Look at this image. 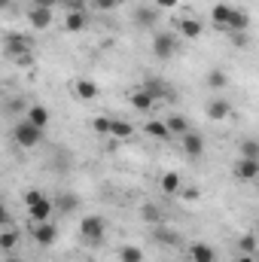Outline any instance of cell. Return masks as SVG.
I'll use <instances>...</instances> for the list:
<instances>
[{
    "label": "cell",
    "mask_w": 259,
    "mask_h": 262,
    "mask_svg": "<svg viewBox=\"0 0 259 262\" xmlns=\"http://www.w3.org/2000/svg\"><path fill=\"white\" fill-rule=\"evenodd\" d=\"M34 40L31 37H25V34H15V31H9L6 37H3V52L15 61V64H31L34 61Z\"/></svg>",
    "instance_id": "1"
},
{
    "label": "cell",
    "mask_w": 259,
    "mask_h": 262,
    "mask_svg": "<svg viewBox=\"0 0 259 262\" xmlns=\"http://www.w3.org/2000/svg\"><path fill=\"white\" fill-rule=\"evenodd\" d=\"M25 207H28V213H31L34 223H49V216L55 210V201L46 198L40 189H28L25 192Z\"/></svg>",
    "instance_id": "2"
},
{
    "label": "cell",
    "mask_w": 259,
    "mask_h": 262,
    "mask_svg": "<svg viewBox=\"0 0 259 262\" xmlns=\"http://www.w3.org/2000/svg\"><path fill=\"white\" fill-rule=\"evenodd\" d=\"M40 137H43V128H37L34 122H18L15 125V143L18 146H25V149H31V146H37L40 143Z\"/></svg>",
    "instance_id": "3"
},
{
    "label": "cell",
    "mask_w": 259,
    "mask_h": 262,
    "mask_svg": "<svg viewBox=\"0 0 259 262\" xmlns=\"http://www.w3.org/2000/svg\"><path fill=\"white\" fill-rule=\"evenodd\" d=\"M79 235H82L85 241L98 244V241L104 238V220H101V216H85V220L79 223Z\"/></svg>",
    "instance_id": "4"
},
{
    "label": "cell",
    "mask_w": 259,
    "mask_h": 262,
    "mask_svg": "<svg viewBox=\"0 0 259 262\" xmlns=\"http://www.w3.org/2000/svg\"><path fill=\"white\" fill-rule=\"evenodd\" d=\"M153 52H156V58H171V55H177V37H174V34H156Z\"/></svg>",
    "instance_id": "5"
},
{
    "label": "cell",
    "mask_w": 259,
    "mask_h": 262,
    "mask_svg": "<svg viewBox=\"0 0 259 262\" xmlns=\"http://www.w3.org/2000/svg\"><path fill=\"white\" fill-rule=\"evenodd\" d=\"M235 180H241V183L259 180V162L256 159H238V165H235Z\"/></svg>",
    "instance_id": "6"
},
{
    "label": "cell",
    "mask_w": 259,
    "mask_h": 262,
    "mask_svg": "<svg viewBox=\"0 0 259 262\" xmlns=\"http://www.w3.org/2000/svg\"><path fill=\"white\" fill-rule=\"evenodd\" d=\"M232 15H235V6H229V3H217V6L210 9V18H213V25H217L220 31H226V34H229Z\"/></svg>",
    "instance_id": "7"
},
{
    "label": "cell",
    "mask_w": 259,
    "mask_h": 262,
    "mask_svg": "<svg viewBox=\"0 0 259 262\" xmlns=\"http://www.w3.org/2000/svg\"><path fill=\"white\" fill-rule=\"evenodd\" d=\"M140 89H143V92H149L156 101H168V98H174V92H171V89H168V85H165L159 76H146Z\"/></svg>",
    "instance_id": "8"
},
{
    "label": "cell",
    "mask_w": 259,
    "mask_h": 262,
    "mask_svg": "<svg viewBox=\"0 0 259 262\" xmlns=\"http://www.w3.org/2000/svg\"><path fill=\"white\" fill-rule=\"evenodd\" d=\"M31 235H34V241L40 244V247H49V244H55V226L52 223H34L31 226Z\"/></svg>",
    "instance_id": "9"
},
{
    "label": "cell",
    "mask_w": 259,
    "mask_h": 262,
    "mask_svg": "<svg viewBox=\"0 0 259 262\" xmlns=\"http://www.w3.org/2000/svg\"><path fill=\"white\" fill-rule=\"evenodd\" d=\"M28 21H31V28L43 31V28L52 25V9H46V6H31V9H28Z\"/></svg>",
    "instance_id": "10"
},
{
    "label": "cell",
    "mask_w": 259,
    "mask_h": 262,
    "mask_svg": "<svg viewBox=\"0 0 259 262\" xmlns=\"http://www.w3.org/2000/svg\"><path fill=\"white\" fill-rule=\"evenodd\" d=\"M131 107L134 110H140V113H149L153 110V104H156V98L149 95V92H143V89H137V92H131Z\"/></svg>",
    "instance_id": "11"
},
{
    "label": "cell",
    "mask_w": 259,
    "mask_h": 262,
    "mask_svg": "<svg viewBox=\"0 0 259 262\" xmlns=\"http://www.w3.org/2000/svg\"><path fill=\"white\" fill-rule=\"evenodd\" d=\"M183 149H186V156H192V159L204 156V140H201V134H195V131L183 134Z\"/></svg>",
    "instance_id": "12"
},
{
    "label": "cell",
    "mask_w": 259,
    "mask_h": 262,
    "mask_svg": "<svg viewBox=\"0 0 259 262\" xmlns=\"http://www.w3.org/2000/svg\"><path fill=\"white\" fill-rule=\"evenodd\" d=\"M73 92H76V98H82V101H95V98H98V82H92V79H76V82H73Z\"/></svg>",
    "instance_id": "13"
},
{
    "label": "cell",
    "mask_w": 259,
    "mask_h": 262,
    "mask_svg": "<svg viewBox=\"0 0 259 262\" xmlns=\"http://www.w3.org/2000/svg\"><path fill=\"white\" fill-rule=\"evenodd\" d=\"M177 31H180L183 37L195 40V37H201V31H204V28H201V21H198V18L186 15V18H180V21H177Z\"/></svg>",
    "instance_id": "14"
},
{
    "label": "cell",
    "mask_w": 259,
    "mask_h": 262,
    "mask_svg": "<svg viewBox=\"0 0 259 262\" xmlns=\"http://www.w3.org/2000/svg\"><path fill=\"white\" fill-rule=\"evenodd\" d=\"M229 113H232V104H229V101H223V98H217V101H210V104H207V116H210L213 122L226 119Z\"/></svg>",
    "instance_id": "15"
},
{
    "label": "cell",
    "mask_w": 259,
    "mask_h": 262,
    "mask_svg": "<svg viewBox=\"0 0 259 262\" xmlns=\"http://www.w3.org/2000/svg\"><path fill=\"white\" fill-rule=\"evenodd\" d=\"M189 259H192V262H213V259H217V253H213V247H210V244H201V241H198V244L189 247Z\"/></svg>",
    "instance_id": "16"
},
{
    "label": "cell",
    "mask_w": 259,
    "mask_h": 262,
    "mask_svg": "<svg viewBox=\"0 0 259 262\" xmlns=\"http://www.w3.org/2000/svg\"><path fill=\"white\" fill-rule=\"evenodd\" d=\"M64 28L70 31V34H79L82 28H85V12H79V9H70L64 18Z\"/></svg>",
    "instance_id": "17"
},
{
    "label": "cell",
    "mask_w": 259,
    "mask_h": 262,
    "mask_svg": "<svg viewBox=\"0 0 259 262\" xmlns=\"http://www.w3.org/2000/svg\"><path fill=\"white\" fill-rule=\"evenodd\" d=\"M28 122H34L37 128H46V125H49V110L40 107V104H34V107L28 110Z\"/></svg>",
    "instance_id": "18"
},
{
    "label": "cell",
    "mask_w": 259,
    "mask_h": 262,
    "mask_svg": "<svg viewBox=\"0 0 259 262\" xmlns=\"http://www.w3.org/2000/svg\"><path fill=\"white\" fill-rule=\"evenodd\" d=\"M143 131H146L149 137H156V140H165V137H171V131H168V122H156V119H149Z\"/></svg>",
    "instance_id": "19"
},
{
    "label": "cell",
    "mask_w": 259,
    "mask_h": 262,
    "mask_svg": "<svg viewBox=\"0 0 259 262\" xmlns=\"http://www.w3.org/2000/svg\"><path fill=\"white\" fill-rule=\"evenodd\" d=\"M119 262H143V250L134 244H125V247H119Z\"/></svg>",
    "instance_id": "20"
},
{
    "label": "cell",
    "mask_w": 259,
    "mask_h": 262,
    "mask_svg": "<svg viewBox=\"0 0 259 262\" xmlns=\"http://www.w3.org/2000/svg\"><path fill=\"white\" fill-rule=\"evenodd\" d=\"M156 18H159V12H156V9H146V6H140V9L134 12V21H137V25H146V28H153Z\"/></svg>",
    "instance_id": "21"
},
{
    "label": "cell",
    "mask_w": 259,
    "mask_h": 262,
    "mask_svg": "<svg viewBox=\"0 0 259 262\" xmlns=\"http://www.w3.org/2000/svg\"><path fill=\"white\" fill-rule=\"evenodd\" d=\"M168 131H171V134H180V137H183V134H189V122H186V119H183V116H168Z\"/></svg>",
    "instance_id": "22"
},
{
    "label": "cell",
    "mask_w": 259,
    "mask_h": 262,
    "mask_svg": "<svg viewBox=\"0 0 259 262\" xmlns=\"http://www.w3.org/2000/svg\"><path fill=\"white\" fill-rule=\"evenodd\" d=\"M162 189H165L168 195H174V192H180V174H174V171H168V174L162 177Z\"/></svg>",
    "instance_id": "23"
},
{
    "label": "cell",
    "mask_w": 259,
    "mask_h": 262,
    "mask_svg": "<svg viewBox=\"0 0 259 262\" xmlns=\"http://www.w3.org/2000/svg\"><path fill=\"white\" fill-rule=\"evenodd\" d=\"M241 159H256L259 162V140H241Z\"/></svg>",
    "instance_id": "24"
},
{
    "label": "cell",
    "mask_w": 259,
    "mask_h": 262,
    "mask_svg": "<svg viewBox=\"0 0 259 262\" xmlns=\"http://www.w3.org/2000/svg\"><path fill=\"white\" fill-rule=\"evenodd\" d=\"M110 134L125 140V137H131V134H134V128H131V122H125V119H113V131H110Z\"/></svg>",
    "instance_id": "25"
},
{
    "label": "cell",
    "mask_w": 259,
    "mask_h": 262,
    "mask_svg": "<svg viewBox=\"0 0 259 262\" xmlns=\"http://www.w3.org/2000/svg\"><path fill=\"white\" fill-rule=\"evenodd\" d=\"M207 85H210V89H226V85H229V76H226L223 70H210V73H207Z\"/></svg>",
    "instance_id": "26"
},
{
    "label": "cell",
    "mask_w": 259,
    "mask_h": 262,
    "mask_svg": "<svg viewBox=\"0 0 259 262\" xmlns=\"http://www.w3.org/2000/svg\"><path fill=\"white\" fill-rule=\"evenodd\" d=\"M238 247H241V253H250V256H256V253H259L256 238H253V235H244V238L238 241Z\"/></svg>",
    "instance_id": "27"
},
{
    "label": "cell",
    "mask_w": 259,
    "mask_h": 262,
    "mask_svg": "<svg viewBox=\"0 0 259 262\" xmlns=\"http://www.w3.org/2000/svg\"><path fill=\"white\" fill-rule=\"evenodd\" d=\"M92 128L98 131V134H110V131H113V119H107V116H98V119L92 122Z\"/></svg>",
    "instance_id": "28"
},
{
    "label": "cell",
    "mask_w": 259,
    "mask_h": 262,
    "mask_svg": "<svg viewBox=\"0 0 259 262\" xmlns=\"http://www.w3.org/2000/svg\"><path fill=\"white\" fill-rule=\"evenodd\" d=\"M140 216H143L146 223H156V226H159V220H162V213H159V210H156L153 204H143V210H140Z\"/></svg>",
    "instance_id": "29"
},
{
    "label": "cell",
    "mask_w": 259,
    "mask_h": 262,
    "mask_svg": "<svg viewBox=\"0 0 259 262\" xmlns=\"http://www.w3.org/2000/svg\"><path fill=\"white\" fill-rule=\"evenodd\" d=\"M156 241H162V244H171V247H174V244H177L180 238H177L174 232H165V229L159 226V229H156Z\"/></svg>",
    "instance_id": "30"
},
{
    "label": "cell",
    "mask_w": 259,
    "mask_h": 262,
    "mask_svg": "<svg viewBox=\"0 0 259 262\" xmlns=\"http://www.w3.org/2000/svg\"><path fill=\"white\" fill-rule=\"evenodd\" d=\"M0 247H3L6 253H9V250L15 247V232H12V229H3V238H0Z\"/></svg>",
    "instance_id": "31"
},
{
    "label": "cell",
    "mask_w": 259,
    "mask_h": 262,
    "mask_svg": "<svg viewBox=\"0 0 259 262\" xmlns=\"http://www.w3.org/2000/svg\"><path fill=\"white\" fill-rule=\"evenodd\" d=\"M55 204H58L61 210H73V207H76V195H61Z\"/></svg>",
    "instance_id": "32"
},
{
    "label": "cell",
    "mask_w": 259,
    "mask_h": 262,
    "mask_svg": "<svg viewBox=\"0 0 259 262\" xmlns=\"http://www.w3.org/2000/svg\"><path fill=\"white\" fill-rule=\"evenodd\" d=\"M119 3H122V0H92L95 9H116Z\"/></svg>",
    "instance_id": "33"
},
{
    "label": "cell",
    "mask_w": 259,
    "mask_h": 262,
    "mask_svg": "<svg viewBox=\"0 0 259 262\" xmlns=\"http://www.w3.org/2000/svg\"><path fill=\"white\" fill-rule=\"evenodd\" d=\"M153 3H156L159 9H174V6H177V0H153Z\"/></svg>",
    "instance_id": "34"
},
{
    "label": "cell",
    "mask_w": 259,
    "mask_h": 262,
    "mask_svg": "<svg viewBox=\"0 0 259 262\" xmlns=\"http://www.w3.org/2000/svg\"><path fill=\"white\" fill-rule=\"evenodd\" d=\"M31 3H34V6H46V9H52V6H55V0H31Z\"/></svg>",
    "instance_id": "35"
},
{
    "label": "cell",
    "mask_w": 259,
    "mask_h": 262,
    "mask_svg": "<svg viewBox=\"0 0 259 262\" xmlns=\"http://www.w3.org/2000/svg\"><path fill=\"white\" fill-rule=\"evenodd\" d=\"M235 262H256V256H250V253H241Z\"/></svg>",
    "instance_id": "36"
},
{
    "label": "cell",
    "mask_w": 259,
    "mask_h": 262,
    "mask_svg": "<svg viewBox=\"0 0 259 262\" xmlns=\"http://www.w3.org/2000/svg\"><path fill=\"white\" fill-rule=\"evenodd\" d=\"M183 198H189V201H192V198H198V189H186V192H183Z\"/></svg>",
    "instance_id": "37"
},
{
    "label": "cell",
    "mask_w": 259,
    "mask_h": 262,
    "mask_svg": "<svg viewBox=\"0 0 259 262\" xmlns=\"http://www.w3.org/2000/svg\"><path fill=\"white\" fill-rule=\"evenodd\" d=\"M6 262H21V259H15V256H9V259H6Z\"/></svg>",
    "instance_id": "38"
},
{
    "label": "cell",
    "mask_w": 259,
    "mask_h": 262,
    "mask_svg": "<svg viewBox=\"0 0 259 262\" xmlns=\"http://www.w3.org/2000/svg\"><path fill=\"white\" fill-rule=\"evenodd\" d=\"M256 262H259V253H256Z\"/></svg>",
    "instance_id": "39"
}]
</instances>
